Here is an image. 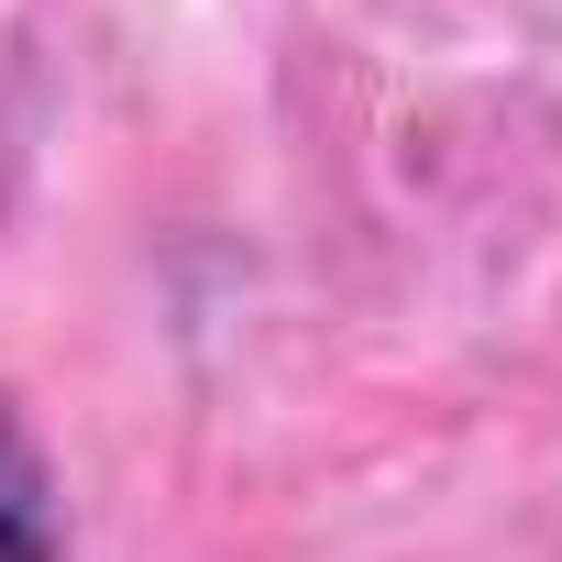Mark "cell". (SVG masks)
Segmentation results:
<instances>
[{
  "mask_svg": "<svg viewBox=\"0 0 562 562\" xmlns=\"http://www.w3.org/2000/svg\"><path fill=\"white\" fill-rule=\"evenodd\" d=\"M0 562H67V485L12 386H0Z\"/></svg>",
  "mask_w": 562,
  "mask_h": 562,
  "instance_id": "6da1fadb",
  "label": "cell"
}]
</instances>
